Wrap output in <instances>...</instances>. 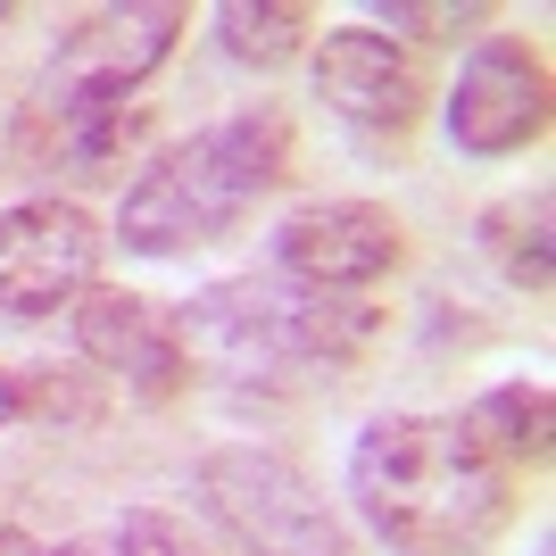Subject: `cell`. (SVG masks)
I'll list each match as a JSON object with an SVG mask.
<instances>
[{
	"label": "cell",
	"instance_id": "7a4b0ae2",
	"mask_svg": "<svg viewBox=\"0 0 556 556\" xmlns=\"http://www.w3.org/2000/svg\"><path fill=\"white\" fill-rule=\"evenodd\" d=\"M291 175V116L282 109H241L175 141L116 208V241L134 257H191L250 225L257 200H275Z\"/></svg>",
	"mask_w": 556,
	"mask_h": 556
},
{
	"label": "cell",
	"instance_id": "7c38bea8",
	"mask_svg": "<svg viewBox=\"0 0 556 556\" xmlns=\"http://www.w3.org/2000/svg\"><path fill=\"white\" fill-rule=\"evenodd\" d=\"M457 424L473 432V448L515 482V473H540V465H548L556 407H548V382H498V391H482Z\"/></svg>",
	"mask_w": 556,
	"mask_h": 556
},
{
	"label": "cell",
	"instance_id": "277c9868",
	"mask_svg": "<svg viewBox=\"0 0 556 556\" xmlns=\"http://www.w3.org/2000/svg\"><path fill=\"white\" fill-rule=\"evenodd\" d=\"M382 300L366 291H300L282 275H232V282H208L191 291L175 332H184L191 366L208 357L225 374H275V366H325V374H349L382 341Z\"/></svg>",
	"mask_w": 556,
	"mask_h": 556
},
{
	"label": "cell",
	"instance_id": "6da1fadb",
	"mask_svg": "<svg viewBox=\"0 0 556 556\" xmlns=\"http://www.w3.org/2000/svg\"><path fill=\"white\" fill-rule=\"evenodd\" d=\"M349 498L399 556H482L515 523V482L457 416H374L349 448Z\"/></svg>",
	"mask_w": 556,
	"mask_h": 556
},
{
	"label": "cell",
	"instance_id": "44dd1931",
	"mask_svg": "<svg viewBox=\"0 0 556 556\" xmlns=\"http://www.w3.org/2000/svg\"><path fill=\"white\" fill-rule=\"evenodd\" d=\"M540 556H548V540H540Z\"/></svg>",
	"mask_w": 556,
	"mask_h": 556
},
{
	"label": "cell",
	"instance_id": "52a82bcc",
	"mask_svg": "<svg viewBox=\"0 0 556 556\" xmlns=\"http://www.w3.org/2000/svg\"><path fill=\"white\" fill-rule=\"evenodd\" d=\"M548 50L523 42V34H490L473 42V59L457 67V92H448V141L465 159H515L548 134Z\"/></svg>",
	"mask_w": 556,
	"mask_h": 556
},
{
	"label": "cell",
	"instance_id": "4fadbf2b",
	"mask_svg": "<svg viewBox=\"0 0 556 556\" xmlns=\"http://www.w3.org/2000/svg\"><path fill=\"white\" fill-rule=\"evenodd\" d=\"M307 34H316V17H307L300 0H225V9H216V42H225V59H241V67L300 59Z\"/></svg>",
	"mask_w": 556,
	"mask_h": 556
},
{
	"label": "cell",
	"instance_id": "9a60e30c",
	"mask_svg": "<svg viewBox=\"0 0 556 556\" xmlns=\"http://www.w3.org/2000/svg\"><path fill=\"white\" fill-rule=\"evenodd\" d=\"M92 366L75 374H42V382H17V416H42V424H100V391L84 382Z\"/></svg>",
	"mask_w": 556,
	"mask_h": 556
},
{
	"label": "cell",
	"instance_id": "d6986e66",
	"mask_svg": "<svg viewBox=\"0 0 556 556\" xmlns=\"http://www.w3.org/2000/svg\"><path fill=\"white\" fill-rule=\"evenodd\" d=\"M50 556H100V548H92V540H75V548H50Z\"/></svg>",
	"mask_w": 556,
	"mask_h": 556
},
{
	"label": "cell",
	"instance_id": "9c48e42d",
	"mask_svg": "<svg viewBox=\"0 0 556 556\" xmlns=\"http://www.w3.org/2000/svg\"><path fill=\"white\" fill-rule=\"evenodd\" d=\"M75 349H84L92 374L125 382V391L150 399V407H175V399L191 391V374H200L184 332H175V316H159L141 291H109V282H92V291L75 300Z\"/></svg>",
	"mask_w": 556,
	"mask_h": 556
},
{
	"label": "cell",
	"instance_id": "3957f363",
	"mask_svg": "<svg viewBox=\"0 0 556 556\" xmlns=\"http://www.w3.org/2000/svg\"><path fill=\"white\" fill-rule=\"evenodd\" d=\"M175 34H184V9H175V0H134V9L75 17L67 34H59V50H50L34 100H25V150L75 166V175H100V166L116 159V141L134 134L125 92H141V84L166 67Z\"/></svg>",
	"mask_w": 556,
	"mask_h": 556
},
{
	"label": "cell",
	"instance_id": "e0dca14e",
	"mask_svg": "<svg viewBox=\"0 0 556 556\" xmlns=\"http://www.w3.org/2000/svg\"><path fill=\"white\" fill-rule=\"evenodd\" d=\"M0 556H50L42 540H25V532H0Z\"/></svg>",
	"mask_w": 556,
	"mask_h": 556
},
{
	"label": "cell",
	"instance_id": "8992f818",
	"mask_svg": "<svg viewBox=\"0 0 556 556\" xmlns=\"http://www.w3.org/2000/svg\"><path fill=\"white\" fill-rule=\"evenodd\" d=\"M100 282V225L75 200H17L0 208V316L42 325Z\"/></svg>",
	"mask_w": 556,
	"mask_h": 556
},
{
	"label": "cell",
	"instance_id": "ba28073f",
	"mask_svg": "<svg viewBox=\"0 0 556 556\" xmlns=\"http://www.w3.org/2000/svg\"><path fill=\"white\" fill-rule=\"evenodd\" d=\"M407 257V225L382 200H307L275 232V275L300 291H366Z\"/></svg>",
	"mask_w": 556,
	"mask_h": 556
},
{
	"label": "cell",
	"instance_id": "5b68a950",
	"mask_svg": "<svg viewBox=\"0 0 556 556\" xmlns=\"http://www.w3.org/2000/svg\"><path fill=\"white\" fill-rule=\"evenodd\" d=\"M200 498L241 556H357L349 523L325 507V490L275 448H208Z\"/></svg>",
	"mask_w": 556,
	"mask_h": 556
},
{
	"label": "cell",
	"instance_id": "ffe728a7",
	"mask_svg": "<svg viewBox=\"0 0 556 556\" xmlns=\"http://www.w3.org/2000/svg\"><path fill=\"white\" fill-rule=\"evenodd\" d=\"M0 25H9V0H0Z\"/></svg>",
	"mask_w": 556,
	"mask_h": 556
},
{
	"label": "cell",
	"instance_id": "30bf717a",
	"mask_svg": "<svg viewBox=\"0 0 556 556\" xmlns=\"http://www.w3.org/2000/svg\"><path fill=\"white\" fill-rule=\"evenodd\" d=\"M316 100L349 116L357 134H407L432 92H424V67L382 25H332L316 42Z\"/></svg>",
	"mask_w": 556,
	"mask_h": 556
},
{
	"label": "cell",
	"instance_id": "8fae6325",
	"mask_svg": "<svg viewBox=\"0 0 556 556\" xmlns=\"http://www.w3.org/2000/svg\"><path fill=\"white\" fill-rule=\"evenodd\" d=\"M473 232H482V257L498 266V282H515L523 300H548V282H556V200H548V184L490 200Z\"/></svg>",
	"mask_w": 556,
	"mask_h": 556
},
{
	"label": "cell",
	"instance_id": "ac0fdd59",
	"mask_svg": "<svg viewBox=\"0 0 556 556\" xmlns=\"http://www.w3.org/2000/svg\"><path fill=\"white\" fill-rule=\"evenodd\" d=\"M17 424V382H9V366H0V432Z\"/></svg>",
	"mask_w": 556,
	"mask_h": 556
},
{
	"label": "cell",
	"instance_id": "2e32d148",
	"mask_svg": "<svg viewBox=\"0 0 556 556\" xmlns=\"http://www.w3.org/2000/svg\"><path fill=\"white\" fill-rule=\"evenodd\" d=\"M490 17H498V9H482V0H465V9H416V0H391V9H382V25H407L416 42H465V34H482Z\"/></svg>",
	"mask_w": 556,
	"mask_h": 556
},
{
	"label": "cell",
	"instance_id": "5bb4252c",
	"mask_svg": "<svg viewBox=\"0 0 556 556\" xmlns=\"http://www.w3.org/2000/svg\"><path fill=\"white\" fill-rule=\"evenodd\" d=\"M92 548L100 556H200V548H191V532L175 523V515H159V507H125Z\"/></svg>",
	"mask_w": 556,
	"mask_h": 556
}]
</instances>
